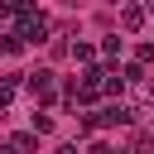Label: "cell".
I'll use <instances>...</instances> for the list:
<instances>
[{
	"label": "cell",
	"instance_id": "277c9868",
	"mask_svg": "<svg viewBox=\"0 0 154 154\" xmlns=\"http://www.w3.org/2000/svg\"><path fill=\"white\" fill-rule=\"evenodd\" d=\"M120 29H125V34L144 29V5H125V10H120Z\"/></svg>",
	"mask_w": 154,
	"mask_h": 154
},
{
	"label": "cell",
	"instance_id": "8992f818",
	"mask_svg": "<svg viewBox=\"0 0 154 154\" xmlns=\"http://www.w3.org/2000/svg\"><path fill=\"white\" fill-rule=\"evenodd\" d=\"M72 58L82 67H96V43H72Z\"/></svg>",
	"mask_w": 154,
	"mask_h": 154
},
{
	"label": "cell",
	"instance_id": "9c48e42d",
	"mask_svg": "<svg viewBox=\"0 0 154 154\" xmlns=\"http://www.w3.org/2000/svg\"><path fill=\"white\" fill-rule=\"evenodd\" d=\"M101 91H106V96H116V101H120V91H125V82H120V72H111V77H106V82H101Z\"/></svg>",
	"mask_w": 154,
	"mask_h": 154
},
{
	"label": "cell",
	"instance_id": "ba28073f",
	"mask_svg": "<svg viewBox=\"0 0 154 154\" xmlns=\"http://www.w3.org/2000/svg\"><path fill=\"white\" fill-rule=\"evenodd\" d=\"M24 43H19V34H0V58H14Z\"/></svg>",
	"mask_w": 154,
	"mask_h": 154
},
{
	"label": "cell",
	"instance_id": "52a82bcc",
	"mask_svg": "<svg viewBox=\"0 0 154 154\" xmlns=\"http://www.w3.org/2000/svg\"><path fill=\"white\" fill-rule=\"evenodd\" d=\"M120 48H125V43H120V38L111 34V38H101V48H96V53H101L106 63H116V58H120Z\"/></svg>",
	"mask_w": 154,
	"mask_h": 154
},
{
	"label": "cell",
	"instance_id": "6da1fadb",
	"mask_svg": "<svg viewBox=\"0 0 154 154\" xmlns=\"http://www.w3.org/2000/svg\"><path fill=\"white\" fill-rule=\"evenodd\" d=\"M14 34H19V43H43V38H48V19H43L34 5L14 0Z\"/></svg>",
	"mask_w": 154,
	"mask_h": 154
},
{
	"label": "cell",
	"instance_id": "3957f363",
	"mask_svg": "<svg viewBox=\"0 0 154 154\" xmlns=\"http://www.w3.org/2000/svg\"><path fill=\"white\" fill-rule=\"evenodd\" d=\"M24 87H29V96H34L38 106H48V101H53V72H48V67L24 72Z\"/></svg>",
	"mask_w": 154,
	"mask_h": 154
},
{
	"label": "cell",
	"instance_id": "30bf717a",
	"mask_svg": "<svg viewBox=\"0 0 154 154\" xmlns=\"http://www.w3.org/2000/svg\"><path fill=\"white\" fill-rule=\"evenodd\" d=\"M53 130V116L48 111H34V135H48Z\"/></svg>",
	"mask_w": 154,
	"mask_h": 154
},
{
	"label": "cell",
	"instance_id": "8fae6325",
	"mask_svg": "<svg viewBox=\"0 0 154 154\" xmlns=\"http://www.w3.org/2000/svg\"><path fill=\"white\" fill-rule=\"evenodd\" d=\"M149 63H154V43H140L135 48V67H149Z\"/></svg>",
	"mask_w": 154,
	"mask_h": 154
},
{
	"label": "cell",
	"instance_id": "7c38bea8",
	"mask_svg": "<svg viewBox=\"0 0 154 154\" xmlns=\"http://www.w3.org/2000/svg\"><path fill=\"white\" fill-rule=\"evenodd\" d=\"M87 154H116V149H111V144H101V140H91V144H87Z\"/></svg>",
	"mask_w": 154,
	"mask_h": 154
},
{
	"label": "cell",
	"instance_id": "7a4b0ae2",
	"mask_svg": "<svg viewBox=\"0 0 154 154\" xmlns=\"http://www.w3.org/2000/svg\"><path fill=\"white\" fill-rule=\"evenodd\" d=\"M130 120H135V111H130L125 101H111V106L91 111V116L77 125V135H91V130H111V125H130Z\"/></svg>",
	"mask_w": 154,
	"mask_h": 154
},
{
	"label": "cell",
	"instance_id": "5b68a950",
	"mask_svg": "<svg viewBox=\"0 0 154 154\" xmlns=\"http://www.w3.org/2000/svg\"><path fill=\"white\" fill-rule=\"evenodd\" d=\"M10 149H14V154H34V149H38V135H34V130H19V135H10Z\"/></svg>",
	"mask_w": 154,
	"mask_h": 154
},
{
	"label": "cell",
	"instance_id": "4fadbf2b",
	"mask_svg": "<svg viewBox=\"0 0 154 154\" xmlns=\"http://www.w3.org/2000/svg\"><path fill=\"white\" fill-rule=\"evenodd\" d=\"M58 154H77V144H63V149H58Z\"/></svg>",
	"mask_w": 154,
	"mask_h": 154
}]
</instances>
